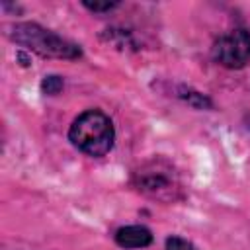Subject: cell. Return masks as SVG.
<instances>
[{"mask_svg":"<svg viewBox=\"0 0 250 250\" xmlns=\"http://www.w3.org/2000/svg\"><path fill=\"white\" fill-rule=\"evenodd\" d=\"M211 57L225 68H244L250 62V31L244 27H236L219 35L211 47Z\"/></svg>","mask_w":250,"mask_h":250,"instance_id":"277c9868","label":"cell"},{"mask_svg":"<svg viewBox=\"0 0 250 250\" xmlns=\"http://www.w3.org/2000/svg\"><path fill=\"white\" fill-rule=\"evenodd\" d=\"M164 250H197L193 242H189L188 238H182V236H168L166 242H164Z\"/></svg>","mask_w":250,"mask_h":250,"instance_id":"9c48e42d","label":"cell"},{"mask_svg":"<svg viewBox=\"0 0 250 250\" xmlns=\"http://www.w3.org/2000/svg\"><path fill=\"white\" fill-rule=\"evenodd\" d=\"M176 96H178L182 102H186L188 105L195 107V109H213L211 98L205 96V94H201V92H197V90H193V88H189V86L180 84V86L176 88Z\"/></svg>","mask_w":250,"mask_h":250,"instance_id":"8992f818","label":"cell"},{"mask_svg":"<svg viewBox=\"0 0 250 250\" xmlns=\"http://www.w3.org/2000/svg\"><path fill=\"white\" fill-rule=\"evenodd\" d=\"M82 6L92 14H107V12L115 10L119 6V2H107V0L105 2H98V0L90 2V0H82Z\"/></svg>","mask_w":250,"mask_h":250,"instance_id":"ba28073f","label":"cell"},{"mask_svg":"<svg viewBox=\"0 0 250 250\" xmlns=\"http://www.w3.org/2000/svg\"><path fill=\"white\" fill-rule=\"evenodd\" d=\"M68 141L92 158L105 156L115 145V127L102 109L82 111L68 129Z\"/></svg>","mask_w":250,"mask_h":250,"instance_id":"3957f363","label":"cell"},{"mask_svg":"<svg viewBox=\"0 0 250 250\" xmlns=\"http://www.w3.org/2000/svg\"><path fill=\"white\" fill-rule=\"evenodd\" d=\"M131 186L145 197L158 203H176L184 199V184L176 166L162 158L154 156L137 166L131 174Z\"/></svg>","mask_w":250,"mask_h":250,"instance_id":"6da1fadb","label":"cell"},{"mask_svg":"<svg viewBox=\"0 0 250 250\" xmlns=\"http://www.w3.org/2000/svg\"><path fill=\"white\" fill-rule=\"evenodd\" d=\"M10 39L16 45H21L23 49L43 57V59H64L74 61L82 57L80 45L74 41L35 23V21H20L14 23L8 31Z\"/></svg>","mask_w":250,"mask_h":250,"instance_id":"7a4b0ae2","label":"cell"},{"mask_svg":"<svg viewBox=\"0 0 250 250\" xmlns=\"http://www.w3.org/2000/svg\"><path fill=\"white\" fill-rule=\"evenodd\" d=\"M154 240L152 232L145 225H125L113 232V242L123 250H139L150 246Z\"/></svg>","mask_w":250,"mask_h":250,"instance_id":"5b68a950","label":"cell"},{"mask_svg":"<svg viewBox=\"0 0 250 250\" xmlns=\"http://www.w3.org/2000/svg\"><path fill=\"white\" fill-rule=\"evenodd\" d=\"M62 88H64V80L59 74H47L41 80V92L45 96H57L62 92Z\"/></svg>","mask_w":250,"mask_h":250,"instance_id":"52a82bcc","label":"cell"}]
</instances>
